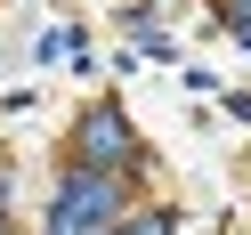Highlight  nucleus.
I'll return each mask as SVG.
<instances>
[{"label": "nucleus", "mask_w": 251, "mask_h": 235, "mask_svg": "<svg viewBox=\"0 0 251 235\" xmlns=\"http://www.w3.org/2000/svg\"><path fill=\"white\" fill-rule=\"evenodd\" d=\"M81 154H89V162H122V114L98 105V114L81 122Z\"/></svg>", "instance_id": "2"}, {"label": "nucleus", "mask_w": 251, "mask_h": 235, "mask_svg": "<svg viewBox=\"0 0 251 235\" xmlns=\"http://www.w3.org/2000/svg\"><path fill=\"white\" fill-rule=\"evenodd\" d=\"M130 235H170V219H162V211H154V219H138V227H130Z\"/></svg>", "instance_id": "3"}, {"label": "nucleus", "mask_w": 251, "mask_h": 235, "mask_svg": "<svg viewBox=\"0 0 251 235\" xmlns=\"http://www.w3.org/2000/svg\"><path fill=\"white\" fill-rule=\"evenodd\" d=\"M105 219H114V179L89 170V179H65V195L49 211V235H98Z\"/></svg>", "instance_id": "1"}]
</instances>
